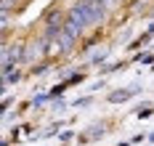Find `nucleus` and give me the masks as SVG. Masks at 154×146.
Instances as JSON below:
<instances>
[{
    "instance_id": "f257e3e1",
    "label": "nucleus",
    "mask_w": 154,
    "mask_h": 146,
    "mask_svg": "<svg viewBox=\"0 0 154 146\" xmlns=\"http://www.w3.org/2000/svg\"><path fill=\"white\" fill-rule=\"evenodd\" d=\"M24 59H27V43L24 40L5 43V50H3V72H11L16 66H21Z\"/></svg>"
},
{
    "instance_id": "f03ea898",
    "label": "nucleus",
    "mask_w": 154,
    "mask_h": 146,
    "mask_svg": "<svg viewBox=\"0 0 154 146\" xmlns=\"http://www.w3.org/2000/svg\"><path fill=\"white\" fill-rule=\"evenodd\" d=\"M77 43H80V37H75V35H69L66 29H64V32L59 35V40H56V50H59V56H69V53L77 48Z\"/></svg>"
},
{
    "instance_id": "7ed1b4c3",
    "label": "nucleus",
    "mask_w": 154,
    "mask_h": 146,
    "mask_svg": "<svg viewBox=\"0 0 154 146\" xmlns=\"http://www.w3.org/2000/svg\"><path fill=\"white\" fill-rule=\"evenodd\" d=\"M133 93H138V88H128V90H114V93H109V101H112V104H120V101H128V98L133 96Z\"/></svg>"
},
{
    "instance_id": "20e7f679",
    "label": "nucleus",
    "mask_w": 154,
    "mask_h": 146,
    "mask_svg": "<svg viewBox=\"0 0 154 146\" xmlns=\"http://www.w3.org/2000/svg\"><path fill=\"white\" fill-rule=\"evenodd\" d=\"M21 80V66H16L11 72H5V80H3V88H8V85H14V82Z\"/></svg>"
},
{
    "instance_id": "39448f33",
    "label": "nucleus",
    "mask_w": 154,
    "mask_h": 146,
    "mask_svg": "<svg viewBox=\"0 0 154 146\" xmlns=\"http://www.w3.org/2000/svg\"><path fill=\"white\" fill-rule=\"evenodd\" d=\"M106 56H109V48H98V50H93V53H91L88 64H101V61H106Z\"/></svg>"
},
{
    "instance_id": "423d86ee",
    "label": "nucleus",
    "mask_w": 154,
    "mask_h": 146,
    "mask_svg": "<svg viewBox=\"0 0 154 146\" xmlns=\"http://www.w3.org/2000/svg\"><path fill=\"white\" fill-rule=\"evenodd\" d=\"M149 3H152V0H133V5H130V14H141L143 8H149Z\"/></svg>"
},
{
    "instance_id": "0eeeda50",
    "label": "nucleus",
    "mask_w": 154,
    "mask_h": 146,
    "mask_svg": "<svg viewBox=\"0 0 154 146\" xmlns=\"http://www.w3.org/2000/svg\"><path fill=\"white\" fill-rule=\"evenodd\" d=\"M48 66H51V64H48L45 59H43L40 64H35V66H32V75H43V72H48Z\"/></svg>"
},
{
    "instance_id": "6e6552de",
    "label": "nucleus",
    "mask_w": 154,
    "mask_h": 146,
    "mask_svg": "<svg viewBox=\"0 0 154 146\" xmlns=\"http://www.w3.org/2000/svg\"><path fill=\"white\" fill-rule=\"evenodd\" d=\"M88 3H93V5H104V8H114V0H88Z\"/></svg>"
},
{
    "instance_id": "1a4fd4ad",
    "label": "nucleus",
    "mask_w": 154,
    "mask_h": 146,
    "mask_svg": "<svg viewBox=\"0 0 154 146\" xmlns=\"http://www.w3.org/2000/svg\"><path fill=\"white\" fill-rule=\"evenodd\" d=\"M138 61H143V64H152V53H141Z\"/></svg>"
},
{
    "instance_id": "9d476101",
    "label": "nucleus",
    "mask_w": 154,
    "mask_h": 146,
    "mask_svg": "<svg viewBox=\"0 0 154 146\" xmlns=\"http://www.w3.org/2000/svg\"><path fill=\"white\" fill-rule=\"evenodd\" d=\"M120 3H125V0H114V5H120Z\"/></svg>"
},
{
    "instance_id": "9b49d317",
    "label": "nucleus",
    "mask_w": 154,
    "mask_h": 146,
    "mask_svg": "<svg viewBox=\"0 0 154 146\" xmlns=\"http://www.w3.org/2000/svg\"><path fill=\"white\" fill-rule=\"evenodd\" d=\"M149 16H152V19H154V11H152V14H149Z\"/></svg>"
}]
</instances>
